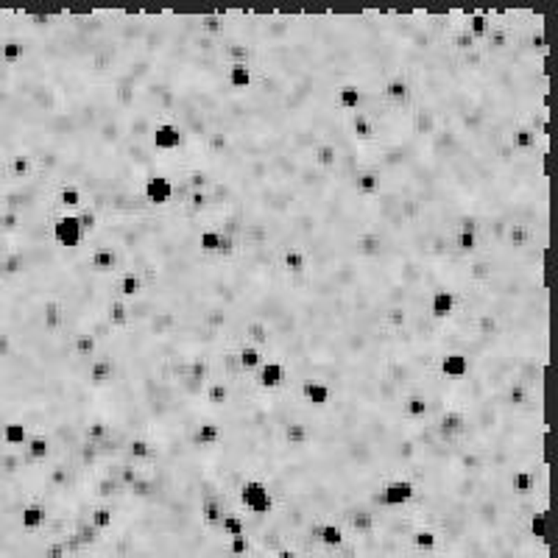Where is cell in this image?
<instances>
[{
    "label": "cell",
    "instance_id": "1",
    "mask_svg": "<svg viewBox=\"0 0 558 558\" xmlns=\"http://www.w3.org/2000/svg\"><path fill=\"white\" fill-rule=\"evenodd\" d=\"M238 497H240V505H243V511H246V514L265 516V514H271V511H274V497H271L268 486H265L263 480H257V477L246 480V483L240 486Z\"/></svg>",
    "mask_w": 558,
    "mask_h": 558
},
{
    "label": "cell",
    "instance_id": "2",
    "mask_svg": "<svg viewBox=\"0 0 558 558\" xmlns=\"http://www.w3.org/2000/svg\"><path fill=\"white\" fill-rule=\"evenodd\" d=\"M54 243L56 246H65V249H81L84 243V232H81V224H79V215L73 213H65L54 221Z\"/></svg>",
    "mask_w": 558,
    "mask_h": 558
},
{
    "label": "cell",
    "instance_id": "3",
    "mask_svg": "<svg viewBox=\"0 0 558 558\" xmlns=\"http://www.w3.org/2000/svg\"><path fill=\"white\" fill-rule=\"evenodd\" d=\"M151 145H154V151H159V154L181 151V145H184V131H181L176 123H170V120H159V123L154 126V131H151Z\"/></svg>",
    "mask_w": 558,
    "mask_h": 558
},
{
    "label": "cell",
    "instance_id": "4",
    "mask_svg": "<svg viewBox=\"0 0 558 558\" xmlns=\"http://www.w3.org/2000/svg\"><path fill=\"white\" fill-rule=\"evenodd\" d=\"M413 497H416V483H411V480H405V477L388 480V483L380 489L383 508H400V505H408Z\"/></svg>",
    "mask_w": 558,
    "mask_h": 558
},
{
    "label": "cell",
    "instance_id": "5",
    "mask_svg": "<svg viewBox=\"0 0 558 558\" xmlns=\"http://www.w3.org/2000/svg\"><path fill=\"white\" fill-rule=\"evenodd\" d=\"M142 199L148 202V204H154V207H165V204H170V199H173V181L167 179V176H148L145 179V184H142Z\"/></svg>",
    "mask_w": 558,
    "mask_h": 558
},
{
    "label": "cell",
    "instance_id": "6",
    "mask_svg": "<svg viewBox=\"0 0 558 558\" xmlns=\"http://www.w3.org/2000/svg\"><path fill=\"white\" fill-rule=\"evenodd\" d=\"M254 383H257L260 388H265V391L279 388V386L285 383V366H282L279 360H274V357L263 360V366L254 371Z\"/></svg>",
    "mask_w": 558,
    "mask_h": 558
},
{
    "label": "cell",
    "instance_id": "7",
    "mask_svg": "<svg viewBox=\"0 0 558 558\" xmlns=\"http://www.w3.org/2000/svg\"><path fill=\"white\" fill-rule=\"evenodd\" d=\"M438 368L447 380H463L469 375V357L463 352H447L438 360Z\"/></svg>",
    "mask_w": 558,
    "mask_h": 558
},
{
    "label": "cell",
    "instance_id": "8",
    "mask_svg": "<svg viewBox=\"0 0 558 558\" xmlns=\"http://www.w3.org/2000/svg\"><path fill=\"white\" fill-rule=\"evenodd\" d=\"M329 386L327 383H321V380H304L302 383V400L307 402V405H313L315 411H321V408H327L329 405Z\"/></svg>",
    "mask_w": 558,
    "mask_h": 558
},
{
    "label": "cell",
    "instance_id": "9",
    "mask_svg": "<svg viewBox=\"0 0 558 558\" xmlns=\"http://www.w3.org/2000/svg\"><path fill=\"white\" fill-rule=\"evenodd\" d=\"M380 92H383L386 101H391V104H402V101H408V95H411V84H408V79H405L402 70H400L397 76H391V79L383 81Z\"/></svg>",
    "mask_w": 558,
    "mask_h": 558
},
{
    "label": "cell",
    "instance_id": "10",
    "mask_svg": "<svg viewBox=\"0 0 558 558\" xmlns=\"http://www.w3.org/2000/svg\"><path fill=\"white\" fill-rule=\"evenodd\" d=\"M90 268L95 274H112V277H117V254L112 249H106V246H98L90 254Z\"/></svg>",
    "mask_w": 558,
    "mask_h": 558
},
{
    "label": "cell",
    "instance_id": "11",
    "mask_svg": "<svg viewBox=\"0 0 558 558\" xmlns=\"http://www.w3.org/2000/svg\"><path fill=\"white\" fill-rule=\"evenodd\" d=\"M42 327L48 332H62V327H65V304L59 299H45L42 302Z\"/></svg>",
    "mask_w": 558,
    "mask_h": 558
},
{
    "label": "cell",
    "instance_id": "12",
    "mask_svg": "<svg viewBox=\"0 0 558 558\" xmlns=\"http://www.w3.org/2000/svg\"><path fill=\"white\" fill-rule=\"evenodd\" d=\"M352 184H354V193H357V196L371 199V196L380 193V173H377L375 167H366V170H360V173L354 176Z\"/></svg>",
    "mask_w": 558,
    "mask_h": 558
},
{
    "label": "cell",
    "instance_id": "13",
    "mask_svg": "<svg viewBox=\"0 0 558 558\" xmlns=\"http://www.w3.org/2000/svg\"><path fill=\"white\" fill-rule=\"evenodd\" d=\"M458 307V296L452 290H436L430 296V315L433 318H450Z\"/></svg>",
    "mask_w": 558,
    "mask_h": 558
},
{
    "label": "cell",
    "instance_id": "14",
    "mask_svg": "<svg viewBox=\"0 0 558 558\" xmlns=\"http://www.w3.org/2000/svg\"><path fill=\"white\" fill-rule=\"evenodd\" d=\"M349 131H352V137L357 142H371L375 140V123H371V117L363 109L349 115Z\"/></svg>",
    "mask_w": 558,
    "mask_h": 558
},
{
    "label": "cell",
    "instance_id": "15",
    "mask_svg": "<svg viewBox=\"0 0 558 558\" xmlns=\"http://www.w3.org/2000/svg\"><path fill=\"white\" fill-rule=\"evenodd\" d=\"M375 527H377V514L363 508V511L352 514V519H349V525H346L343 533H352V536H368V533H375Z\"/></svg>",
    "mask_w": 558,
    "mask_h": 558
},
{
    "label": "cell",
    "instance_id": "16",
    "mask_svg": "<svg viewBox=\"0 0 558 558\" xmlns=\"http://www.w3.org/2000/svg\"><path fill=\"white\" fill-rule=\"evenodd\" d=\"M313 162L321 170H332L338 165V145L332 140H321L313 145Z\"/></svg>",
    "mask_w": 558,
    "mask_h": 558
},
{
    "label": "cell",
    "instance_id": "17",
    "mask_svg": "<svg viewBox=\"0 0 558 558\" xmlns=\"http://www.w3.org/2000/svg\"><path fill=\"white\" fill-rule=\"evenodd\" d=\"M402 413H405V419H411V422L427 419V413H430L427 397H425V394H405V400H402Z\"/></svg>",
    "mask_w": 558,
    "mask_h": 558
},
{
    "label": "cell",
    "instance_id": "18",
    "mask_svg": "<svg viewBox=\"0 0 558 558\" xmlns=\"http://www.w3.org/2000/svg\"><path fill=\"white\" fill-rule=\"evenodd\" d=\"M112 375H115V363H112V360H106V357H95V360H90L87 380H90L92 386H106V383L112 380Z\"/></svg>",
    "mask_w": 558,
    "mask_h": 558
},
{
    "label": "cell",
    "instance_id": "19",
    "mask_svg": "<svg viewBox=\"0 0 558 558\" xmlns=\"http://www.w3.org/2000/svg\"><path fill=\"white\" fill-rule=\"evenodd\" d=\"M56 204L65 210V213H79L81 207H84V193L76 188V184H65V188H59V193H56Z\"/></svg>",
    "mask_w": 558,
    "mask_h": 558
},
{
    "label": "cell",
    "instance_id": "20",
    "mask_svg": "<svg viewBox=\"0 0 558 558\" xmlns=\"http://www.w3.org/2000/svg\"><path fill=\"white\" fill-rule=\"evenodd\" d=\"M279 263H282V268H285L290 277H302V274L307 271V254H304V249H299V246L285 249Z\"/></svg>",
    "mask_w": 558,
    "mask_h": 558
},
{
    "label": "cell",
    "instance_id": "21",
    "mask_svg": "<svg viewBox=\"0 0 558 558\" xmlns=\"http://www.w3.org/2000/svg\"><path fill=\"white\" fill-rule=\"evenodd\" d=\"M282 441L293 450H304L310 444V425L304 422H290L285 430H282Z\"/></svg>",
    "mask_w": 558,
    "mask_h": 558
},
{
    "label": "cell",
    "instance_id": "22",
    "mask_svg": "<svg viewBox=\"0 0 558 558\" xmlns=\"http://www.w3.org/2000/svg\"><path fill=\"white\" fill-rule=\"evenodd\" d=\"M243 338H246V343H252V346H257L260 352H265V346H268V338H271V329H268V324H265V321L254 318V321H249V324H246V329H243Z\"/></svg>",
    "mask_w": 558,
    "mask_h": 558
},
{
    "label": "cell",
    "instance_id": "23",
    "mask_svg": "<svg viewBox=\"0 0 558 558\" xmlns=\"http://www.w3.org/2000/svg\"><path fill=\"white\" fill-rule=\"evenodd\" d=\"M129 318H131V313H129V302L120 299V296H115V299L106 304V321H109V327L123 329V327L129 324Z\"/></svg>",
    "mask_w": 558,
    "mask_h": 558
},
{
    "label": "cell",
    "instance_id": "24",
    "mask_svg": "<svg viewBox=\"0 0 558 558\" xmlns=\"http://www.w3.org/2000/svg\"><path fill=\"white\" fill-rule=\"evenodd\" d=\"M227 84L232 90H249L254 84V73H252V65H229L227 70Z\"/></svg>",
    "mask_w": 558,
    "mask_h": 558
},
{
    "label": "cell",
    "instance_id": "25",
    "mask_svg": "<svg viewBox=\"0 0 558 558\" xmlns=\"http://www.w3.org/2000/svg\"><path fill=\"white\" fill-rule=\"evenodd\" d=\"M142 293V277L140 274H134V271H126V274H120L117 277V296L120 299H137Z\"/></svg>",
    "mask_w": 558,
    "mask_h": 558
},
{
    "label": "cell",
    "instance_id": "26",
    "mask_svg": "<svg viewBox=\"0 0 558 558\" xmlns=\"http://www.w3.org/2000/svg\"><path fill=\"white\" fill-rule=\"evenodd\" d=\"M45 519H48V514H45V508H42L40 502H28V505L23 508V514H20V525H23V530H28V533L40 530V527L45 525Z\"/></svg>",
    "mask_w": 558,
    "mask_h": 558
},
{
    "label": "cell",
    "instance_id": "27",
    "mask_svg": "<svg viewBox=\"0 0 558 558\" xmlns=\"http://www.w3.org/2000/svg\"><path fill=\"white\" fill-rule=\"evenodd\" d=\"M227 516V511H224V502L218 500V497H204L202 500V519H204V525H210V527H221V519Z\"/></svg>",
    "mask_w": 558,
    "mask_h": 558
},
{
    "label": "cell",
    "instance_id": "28",
    "mask_svg": "<svg viewBox=\"0 0 558 558\" xmlns=\"http://www.w3.org/2000/svg\"><path fill=\"white\" fill-rule=\"evenodd\" d=\"M335 101L343 112H360V87L357 84H340Z\"/></svg>",
    "mask_w": 558,
    "mask_h": 558
},
{
    "label": "cell",
    "instance_id": "29",
    "mask_svg": "<svg viewBox=\"0 0 558 558\" xmlns=\"http://www.w3.org/2000/svg\"><path fill=\"white\" fill-rule=\"evenodd\" d=\"M9 173H12L15 179H31V176H34V159H31L26 151H12Z\"/></svg>",
    "mask_w": 558,
    "mask_h": 558
},
{
    "label": "cell",
    "instance_id": "30",
    "mask_svg": "<svg viewBox=\"0 0 558 558\" xmlns=\"http://www.w3.org/2000/svg\"><path fill=\"white\" fill-rule=\"evenodd\" d=\"M193 441L199 444V447H215L218 441H221V427L215 425V422H199V427L193 430Z\"/></svg>",
    "mask_w": 558,
    "mask_h": 558
},
{
    "label": "cell",
    "instance_id": "31",
    "mask_svg": "<svg viewBox=\"0 0 558 558\" xmlns=\"http://www.w3.org/2000/svg\"><path fill=\"white\" fill-rule=\"evenodd\" d=\"M343 541H346V533H343V527H340L338 522H324V525H321V533H318V544H321V547L335 550V547H340Z\"/></svg>",
    "mask_w": 558,
    "mask_h": 558
},
{
    "label": "cell",
    "instance_id": "32",
    "mask_svg": "<svg viewBox=\"0 0 558 558\" xmlns=\"http://www.w3.org/2000/svg\"><path fill=\"white\" fill-rule=\"evenodd\" d=\"M263 352L257 349V346H252V343H243L240 349H238V363H240V368L243 371H252V375H254V371L263 366Z\"/></svg>",
    "mask_w": 558,
    "mask_h": 558
},
{
    "label": "cell",
    "instance_id": "33",
    "mask_svg": "<svg viewBox=\"0 0 558 558\" xmlns=\"http://www.w3.org/2000/svg\"><path fill=\"white\" fill-rule=\"evenodd\" d=\"M530 397H533V391H530L522 380H514V383H508V388H505V402H508L511 408H525V405L530 402Z\"/></svg>",
    "mask_w": 558,
    "mask_h": 558
},
{
    "label": "cell",
    "instance_id": "34",
    "mask_svg": "<svg viewBox=\"0 0 558 558\" xmlns=\"http://www.w3.org/2000/svg\"><path fill=\"white\" fill-rule=\"evenodd\" d=\"M0 438H3L6 447H26L31 436H28L26 425H20V422H9V425L3 427V433H0Z\"/></svg>",
    "mask_w": 558,
    "mask_h": 558
},
{
    "label": "cell",
    "instance_id": "35",
    "mask_svg": "<svg viewBox=\"0 0 558 558\" xmlns=\"http://www.w3.org/2000/svg\"><path fill=\"white\" fill-rule=\"evenodd\" d=\"M466 31H469L477 42L486 40L489 31H491V12H475V15L469 17V23H466Z\"/></svg>",
    "mask_w": 558,
    "mask_h": 558
},
{
    "label": "cell",
    "instance_id": "36",
    "mask_svg": "<svg viewBox=\"0 0 558 558\" xmlns=\"http://www.w3.org/2000/svg\"><path fill=\"white\" fill-rule=\"evenodd\" d=\"M95 352H98V340H95L90 332H79V335L73 338V354H76L79 360H92Z\"/></svg>",
    "mask_w": 558,
    "mask_h": 558
},
{
    "label": "cell",
    "instance_id": "37",
    "mask_svg": "<svg viewBox=\"0 0 558 558\" xmlns=\"http://www.w3.org/2000/svg\"><path fill=\"white\" fill-rule=\"evenodd\" d=\"M527 533H530L536 541L550 544V514H533V516L527 519Z\"/></svg>",
    "mask_w": 558,
    "mask_h": 558
},
{
    "label": "cell",
    "instance_id": "38",
    "mask_svg": "<svg viewBox=\"0 0 558 558\" xmlns=\"http://www.w3.org/2000/svg\"><path fill=\"white\" fill-rule=\"evenodd\" d=\"M413 547H416L419 552H425V555H433L436 547H438V533L430 530V527H419V530L413 533Z\"/></svg>",
    "mask_w": 558,
    "mask_h": 558
},
{
    "label": "cell",
    "instance_id": "39",
    "mask_svg": "<svg viewBox=\"0 0 558 558\" xmlns=\"http://www.w3.org/2000/svg\"><path fill=\"white\" fill-rule=\"evenodd\" d=\"M26 452H28L31 461L42 463V461L51 455V441H48V436H31L28 444H26Z\"/></svg>",
    "mask_w": 558,
    "mask_h": 558
},
{
    "label": "cell",
    "instance_id": "40",
    "mask_svg": "<svg viewBox=\"0 0 558 558\" xmlns=\"http://www.w3.org/2000/svg\"><path fill=\"white\" fill-rule=\"evenodd\" d=\"M452 246H455L461 254H475V252L480 249V232H455Z\"/></svg>",
    "mask_w": 558,
    "mask_h": 558
},
{
    "label": "cell",
    "instance_id": "41",
    "mask_svg": "<svg viewBox=\"0 0 558 558\" xmlns=\"http://www.w3.org/2000/svg\"><path fill=\"white\" fill-rule=\"evenodd\" d=\"M188 380H193V383H210V360H204V357H193L190 363H188Z\"/></svg>",
    "mask_w": 558,
    "mask_h": 558
},
{
    "label": "cell",
    "instance_id": "42",
    "mask_svg": "<svg viewBox=\"0 0 558 558\" xmlns=\"http://www.w3.org/2000/svg\"><path fill=\"white\" fill-rule=\"evenodd\" d=\"M408 321H411V307H405V304H394V307H388V313H386V324H388L391 329H405Z\"/></svg>",
    "mask_w": 558,
    "mask_h": 558
},
{
    "label": "cell",
    "instance_id": "43",
    "mask_svg": "<svg viewBox=\"0 0 558 558\" xmlns=\"http://www.w3.org/2000/svg\"><path fill=\"white\" fill-rule=\"evenodd\" d=\"M227 400H229V386H227V383H207V388H204V402H207V405L218 408V405H224Z\"/></svg>",
    "mask_w": 558,
    "mask_h": 558
},
{
    "label": "cell",
    "instance_id": "44",
    "mask_svg": "<svg viewBox=\"0 0 558 558\" xmlns=\"http://www.w3.org/2000/svg\"><path fill=\"white\" fill-rule=\"evenodd\" d=\"M112 519H115V514H112V508H109V505H104V502H101V505H95V508H92V514H90V522H92V527H95V530H101V533L112 527Z\"/></svg>",
    "mask_w": 558,
    "mask_h": 558
},
{
    "label": "cell",
    "instance_id": "45",
    "mask_svg": "<svg viewBox=\"0 0 558 558\" xmlns=\"http://www.w3.org/2000/svg\"><path fill=\"white\" fill-rule=\"evenodd\" d=\"M179 154H181V151H179ZM184 165H188V162H184ZM184 179H188V188H190V190H210V173L202 170V167H188Z\"/></svg>",
    "mask_w": 558,
    "mask_h": 558
},
{
    "label": "cell",
    "instance_id": "46",
    "mask_svg": "<svg viewBox=\"0 0 558 558\" xmlns=\"http://www.w3.org/2000/svg\"><path fill=\"white\" fill-rule=\"evenodd\" d=\"M202 31L207 37H221L224 34V17H221V12H204L202 15Z\"/></svg>",
    "mask_w": 558,
    "mask_h": 558
},
{
    "label": "cell",
    "instance_id": "47",
    "mask_svg": "<svg viewBox=\"0 0 558 558\" xmlns=\"http://www.w3.org/2000/svg\"><path fill=\"white\" fill-rule=\"evenodd\" d=\"M73 533H76V539H79V544H81V547H92V544H95V541H98V536H101V530H95V527H92V522H90V519H84V522H79V525H76V530H73Z\"/></svg>",
    "mask_w": 558,
    "mask_h": 558
},
{
    "label": "cell",
    "instance_id": "48",
    "mask_svg": "<svg viewBox=\"0 0 558 558\" xmlns=\"http://www.w3.org/2000/svg\"><path fill=\"white\" fill-rule=\"evenodd\" d=\"M20 224H23V213H17V210H0V232L12 235V232L20 229Z\"/></svg>",
    "mask_w": 558,
    "mask_h": 558
},
{
    "label": "cell",
    "instance_id": "49",
    "mask_svg": "<svg viewBox=\"0 0 558 558\" xmlns=\"http://www.w3.org/2000/svg\"><path fill=\"white\" fill-rule=\"evenodd\" d=\"M188 207L199 215H204L210 210V190H190L188 193Z\"/></svg>",
    "mask_w": 558,
    "mask_h": 558
},
{
    "label": "cell",
    "instance_id": "50",
    "mask_svg": "<svg viewBox=\"0 0 558 558\" xmlns=\"http://www.w3.org/2000/svg\"><path fill=\"white\" fill-rule=\"evenodd\" d=\"M218 246H221V232H218V229H204V232L199 235V249H202L204 254H215Z\"/></svg>",
    "mask_w": 558,
    "mask_h": 558
},
{
    "label": "cell",
    "instance_id": "51",
    "mask_svg": "<svg viewBox=\"0 0 558 558\" xmlns=\"http://www.w3.org/2000/svg\"><path fill=\"white\" fill-rule=\"evenodd\" d=\"M76 215H79V224H81V232H84V238H87V235H92V232H95V227H98V213H95L92 207H87V204H84V207H81Z\"/></svg>",
    "mask_w": 558,
    "mask_h": 558
},
{
    "label": "cell",
    "instance_id": "52",
    "mask_svg": "<svg viewBox=\"0 0 558 558\" xmlns=\"http://www.w3.org/2000/svg\"><path fill=\"white\" fill-rule=\"evenodd\" d=\"M221 530H224L227 536H240V533L246 530V525H243V514H227V516L221 519Z\"/></svg>",
    "mask_w": 558,
    "mask_h": 558
},
{
    "label": "cell",
    "instance_id": "53",
    "mask_svg": "<svg viewBox=\"0 0 558 558\" xmlns=\"http://www.w3.org/2000/svg\"><path fill=\"white\" fill-rule=\"evenodd\" d=\"M235 252H238V238H235L232 232H221V246H218L215 257L229 260V257H235Z\"/></svg>",
    "mask_w": 558,
    "mask_h": 558
},
{
    "label": "cell",
    "instance_id": "54",
    "mask_svg": "<svg viewBox=\"0 0 558 558\" xmlns=\"http://www.w3.org/2000/svg\"><path fill=\"white\" fill-rule=\"evenodd\" d=\"M109 436V427L104 425V422H90L87 427H84V441H92V444H98V441H104Z\"/></svg>",
    "mask_w": 558,
    "mask_h": 558
},
{
    "label": "cell",
    "instance_id": "55",
    "mask_svg": "<svg viewBox=\"0 0 558 558\" xmlns=\"http://www.w3.org/2000/svg\"><path fill=\"white\" fill-rule=\"evenodd\" d=\"M229 552L235 555V558H240V555H246L249 552V547H252V541H249V536L246 533H240V536H229Z\"/></svg>",
    "mask_w": 558,
    "mask_h": 558
},
{
    "label": "cell",
    "instance_id": "56",
    "mask_svg": "<svg viewBox=\"0 0 558 558\" xmlns=\"http://www.w3.org/2000/svg\"><path fill=\"white\" fill-rule=\"evenodd\" d=\"M137 477H140V469H137L131 461H126V463L120 466V472H117V480H120V486H126V489H129Z\"/></svg>",
    "mask_w": 558,
    "mask_h": 558
},
{
    "label": "cell",
    "instance_id": "57",
    "mask_svg": "<svg viewBox=\"0 0 558 558\" xmlns=\"http://www.w3.org/2000/svg\"><path fill=\"white\" fill-rule=\"evenodd\" d=\"M45 558H67V550H65V541H51L45 544Z\"/></svg>",
    "mask_w": 558,
    "mask_h": 558
},
{
    "label": "cell",
    "instance_id": "58",
    "mask_svg": "<svg viewBox=\"0 0 558 558\" xmlns=\"http://www.w3.org/2000/svg\"><path fill=\"white\" fill-rule=\"evenodd\" d=\"M274 558H299V552H296L293 547H277Z\"/></svg>",
    "mask_w": 558,
    "mask_h": 558
},
{
    "label": "cell",
    "instance_id": "59",
    "mask_svg": "<svg viewBox=\"0 0 558 558\" xmlns=\"http://www.w3.org/2000/svg\"><path fill=\"white\" fill-rule=\"evenodd\" d=\"M436 555H438V547H436V552H433V555H427V558H436Z\"/></svg>",
    "mask_w": 558,
    "mask_h": 558
},
{
    "label": "cell",
    "instance_id": "60",
    "mask_svg": "<svg viewBox=\"0 0 558 558\" xmlns=\"http://www.w3.org/2000/svg\"><path fill=\"white\" fill-rule=\"evenodd\" d=\"M0 98H3V90H0Z\"/></svg>",
    "mask_w": 558,
    "mask_h": 558
}]
</instances>
